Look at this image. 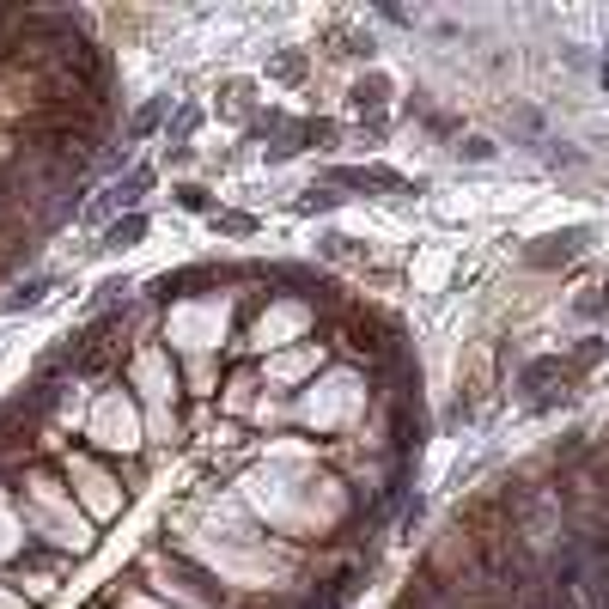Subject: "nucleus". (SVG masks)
I'll use <instances>...</instances> for the list:
<instances>
[{
    "instance_id": "11",
    "label": "nucleus",
    "mask_w": 609,
    "mask_h": 609,
    "mask_svg": "<svg viewBox=\"0 0 609 609\" xmlns=\"http://www.w3.org/2000/svg\"><path fill=\"white\" fill-rule=\"evenodd\" d=\"M275 74H281V80H299V74H304V55H281V61H275Z\"/></svg>"
},
{
    "instance_id": "8",
    "label": "nucleus",
    "mask_w": 609,
    "mask_h": 609,
    "mask_svg": "<svg viewBox=\"0 0 609 609\" xmlns=\"http://www.w3.org/2000/svg\"><path fill=\"white\" fill-rule=\"evenodd\" d=\"M177 202L189 207V214H202V207H207V189H202V183H183V189H177Z\"/></svg>"
},
{
    "instance_id": "2",
    "label": "nucleus",
    "mask_w": 609,
    "mask_h": 609,
    "mask_svg": "<svg viewBox=\"0 0 609 609\" xmlns=\"http://www.w3.org/2000/svg\"><path fill=\"white\" fill-rule=\"evenodd\" d=\"M335 183H354V189H408L396 171H378V165H365V171H335Z\"/></svg>"
},
{
    "instance_id": "10",
    "label": "nucleus",
    "mask_w": 609,
    "mask_h": 609,
    "mask_svg": "<svg viewBox=\"0 0 609 609\" xmlns=\"http://www.w3.org/2000/svg\"><path fill=\"white\" fill-rule=\"evenodd\" d=\"M299 207H304V214H324V207H335V195H329V189H311Z\"/></svg>"
},
{
    "instance_id": "13",
    "label": "nucleus",
    "mask_w": 609,
    "mask_h": 609,
    "mask_svg": "<svg viewBox=\"0 0 609 609\" xmlns=\"http://www.w3.org/2000/svg\"><path fill=\"white\" fill-rule=\"evenodd\" d=\"M604 293H609V286H604Z\"/></svg>"
},
{
    "instance_id": "5",
    "label": "nucleus",
    "mask_w": 609,
    "mask_h": 609,
    "mask_svg": "<svg viewBox=\"0 0 609 609\" xmlns=\"http://www.w3.org/2000/svg\"><path fill=\"white\" fill-rule=\"evenodd\" d=\"M43 293H49V275H37V281L13 286V293L0 299V311H31V304H43Z\"/></svg>"
},
{
    "instance_id": "7",
    "label": "nucleus",
    "mask_w": 609,
    "mask_h": 609,
    "mask_svg": "<svg viewBox=\"0 0 609 609\" xmlns=\"http://www.w3.org/2000/svg\"><path fill=\"white\" fill-rule=\"evenodd\" d=\"M195 122H202V110H195V104H183V110H177V128H171V146L189 141V135H195Z\"/></svg>"
},
{
    "instance_id": "6",
    "label": "nucleus",
    "mask_w": 609,
    "mask_h": 609,
    "mask_svg": "<svg viewBox=\"0 0 609 609\" xmlns=\"http://www.w3.org/2000/svg\"><path fill=\"white\" fill-rule=\"evenodd\" d=\"M171 98H153V104H141V110H135V122H128V141H146V135H153V122H159V110Z\"/></svg>"
},
{
    "instance_id": "3",
    "label": "nucleus",
    "mask_w": 609,
    "mask_h": 609,
    "mask_svg": "<svg viewBox=\"0 0 609 609\" xmlns=\"http://www.w3.org/2000/svg\"><path fill=\"white\" fill-rule=\"evenodd\" d=\"M141 238H146V220H141V214H128V220H116L110 232H104V244H98V250H135Z\"/></svg>"
},
{
    "instance_id": "4",
    "label": "nucleus",
    "mask_w": 609,
    "mask_h": 609,
    "mask_svg": "<svg viewBox=\"0 0 609 609\" xmlns=\"http://www.w3.org/2000/svg\"><path fill=\"white\" fill-rule=\"evenodd\" d=\"M384 98H390L384 74H365V80L354 85V110H360V116H365V110H384Z\"/></svg>"
},
{
    "instance_id": "9",
    "label": "nucleus",
    "mask_w": 609,
    "mask_h": 609,
    "mask_svg": "<svg viewBox=\"0 0 609 609\" xmlns=\"http://www.w3.org/2000/svg\"><path fill=\"white\" fill-rule=\"evenodd\" d=\"M457 153H464V159H475V165H482V159H494V141H482V135H469V141L457 146Z\"/></svg>"
},
{
    "instance_id": "12",
    "label": "nucleus",
    "mask_w": 609,
    "mask_h": 609,
    "mask_svg": "<svg viewBox=\"0 0 609 609\" xmlns=\"http://www.w3.org/2000/svg\"><path fill=\"white\" fill-rule=\"evenodd\" d=\"M214 225H220V232H250V225H256V220H244V214H220V220H214Z\"/></svg>"
},
{
    "instance_id": "1",
    "label": "nucleus",
    "mask_w": 609,
    "mask_h": 609,
    "mask_svg": "<svg viewBox=\"0 0 609 609\" xmlns=\"http://www.w3.org/2000/svg\"><path fill=\"white\" fill-rule=\"evenodd\" d=\"M146 189H153V171H146V165H135L128 177H116L110 189H104V202L92 207V214H110V207H135V202L146 195Z\"/></svg>"
}]
</instances>
